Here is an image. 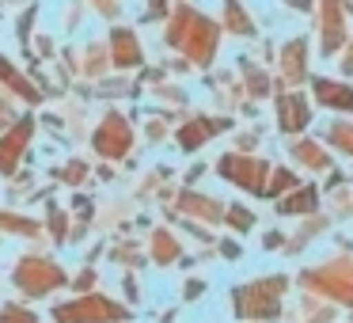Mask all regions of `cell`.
Segmentation results:
<instances>
[{
  "instance_id": "1",
  "label": "cell",
  "mask_w": 353,
  "mask_h": 323,
  "mask_svg": "<svg viewBox=\"0 0 353 323\" xmlns=\"http://www.w3.org/2000/svg\"><path fill=\"white\" fill-rule=\"evenodd\" d=\"M281 293H285V277H266L236 289V308L239 315H254V320H274L281 308Z\"/></svg>"
},
{
  "instance_id": "8",
  "label": "cell",
  "mask_w": 353,
  "mask_h": 323,
  "mask_svg": "<svg viewBox=\"0 0 353 323\" xmlns=\"http://www.w3.org/2000/svg\"><path fill=\"white\" fill-rule=\"evenodd\" d=\"M57 282H61V274L54 266H39V259H31V266H19V285H27L34 293H42L46 285H57Z\"/></svg>"
},
{
  "instance_id": "12",
  "label": "cell",
  "mask_w": 353,
  "mask_h": 323,
  "mask_svg": "<svg viewBox=\"0 0 353 323\" xmlns=\"http://www.w3.org/2000/svg\"><path fill=\"white\" fill-rule=\"evenodd\" d=\"M114 46H118V61H122V65H137V61H141V54H137V39H133V35L118 31V35H114Z\"/></svg>"
},
{
  "instance_id": "10",
  "label": "cell",
  "mask_w": 353,
  "mask_h": 323,
  "mask_svg": "<svg viewBox=\"0 0 353 323\" xmlns=\"http://www.w3.org/2000/svg\"><path fill=\"white\" fill-rule=\"evenodd\" d=\"M281 72L292 80L304 77V42H292V46L281 50Z\"/></svg>"
},
{
  "instance_id": "19",
  "label": "cell",
  "mask_w": 353,
  "mask_h": 323,
  "mask_svg": "<svg viewBox=\"0 0 353 323\" xmlns=\"http://www.w3.org/2000/svg\"><path fill=\"white\" fill-rule=\"evenodd\" d=\"M201 293V282H186V297H198Z\"/></svg>"
},
{
  "instance_id": "6",
  "label": "cell",
  "mask_w": 353,
  "mask_h": 323,
  "mask_svg": "<svg viewBox=\"0 0 353 323\" xmlns=\"http://www.w3.org/2000/svg\"><path fill=\"white\" fill-rule=\"evenodd\" d=\"M312 88H315V95H319V103H327V107H334V110L353 115V92H350L345 84H334V80L312 77Z\"/></svg>"
},
{
  "instance_id": "2",
  "label": "cell",
  "mask_w": 353,
  "mask_h": 323,
  "mask_svg": "<svg viewBox=\"0 0 353 323\" xmlns=\"http://www.w3.org/2000/svg\"><path fill=\"white\" fill-rule=\"evenodd\" d=\"M221 175L239 183V186H251V190H266V164L247 160V156H224Z\"/></svg>"
},
{
  "instance_id": "14",
  "label": "cell",
  "mask_w": 353,
  "mask_h": 323,
  "mask_svg": "<svg viewBox=\"0 0 353 323\" xmlns=\"http://www.w3.org/2000/svg\"><path fill=\"white\" fill-rule=\"evenodd\" d=\"M228 27H232V31H239V35H247V31H251V23H247V16L239 12V4H236V0H228Z\"/></svg>"
},
{
  "instance_id": "18",
  "label": "cell",
  "mask_w": 353,
  "mask_h": 323,
  "mask_svg": "<svg viewBox=\"0 0 353 323\" xmlns=\"http://www.w3.org/2000/svg\"><path fill=\"white\" fill-rule=\"evenodd\" d=\"M292 183H296V179H292L289 171H274V186H270V190H274V194H277V190H289Z\"/></svg>"
},
{
  "instance_id": "3",
  "label": "cell",
  "mask_w": 353,
  "mask_h": 323,
  "mask_svg": "<svg viewBox=\"0 0 353 323\" xmlns=\"http://www.w3.org/2000/svg\"><path fill=\"white\" fill-rule=\"evenodd\" d=\"M307 285H315V289L330 293V297H345L353 300V270L350 266H330V270H319V274H304Z\"/></svg>"
},
{
  "instance_id": "15",
  "label": "cell",
  "mask_w": 353,
  "mask_h": 323,
  "mask_svg": "<svg viewBox=\"0 0 353 323\" xmlns=\"http://www.w3.org/2000/svg\"><path fill=\"white\" fill-rule=\"evenodd\" d=\"M330 141H334L338 148H345V153H353V130L350 126H330Z\"/></svg>"
},
{
  "instance_id": "16",
  "label": "cell",
  "mask_w": 353,
  "mask_h": 323,
  "mask_svg": "<svg viewBox=\"0 0 353 323\" xmlns=\"http://www.w3.org/2000/svg\"><path fill=\"white\" fill-rule=\"evenodd\" d=\"M171 255H175V244H171V236H156V259H171Z\"/></svg>"
},
{
  "instance_id": "9",
  "label": "cell",
  "mask_w": 353,
  "mask_h": 323,
  "mask_svg": "<svg viewBox=\"0 0 353 323\" xmlns=\"http://www.w3.org/2000/svg\"><path fill=\"white\" fill-rule=\"evenodd\" d=\"M342 39V16H338V0H327V31H323V54H334Z\"/></svg>"
},
{
  "instance_id": "4",
  "label": "cell",
  "mask_w": 353,
  "mask_h": 323,
  "mask_svg": "<svg viewBox=\"0 0 353 323\" xmlns=\"http://www.w3.org/2000/svg\"><path fill=\"white\" fill-rule=\"evenodd\" d=\"M118 308L114 304H107V300H99V297H92V300H80V304H72V308H61V320L65 323H99V320H118Z\"/></svg>"
},
{
  "instance_id": "17",
  "label": "cell",
  "mask_w": 353,
  "mask_h": 323,
  "mask_svg": "<svg viewBox=\"0 0 353 323\" xmlns=\"http://www.w3.org/2000/svg\"><path fill=\"white\" fill-rule=\"evenodd\" d=\"M228 221L236 224V228H251V221H254V217L247 213V209H232V213H228Z\"/></svg>"
},
{
  "instance_id": "5",
  "label": "cell",
  "mask_w": 353,
  "mask_h": 323,
  "mask_svg": "<svg viewBox=\"0 0 353 323\" xmlns=\"http://www.w3.org/2000/svg\"><path fill=\"white\" fill-rule=\"evenodd\" d=\"M307 122H312V110H307L304 95H285L281 110H277V126H281L285 133H296V130H304Z\"/></svg>"
},
{
  "instance_id": "13",
  "label": "cell",
  "mask_w": 353,
  "mask_h": 323,
  "mask_svg": "<svg viewBox=\"0 0 353 323\" xmlns=\"http://www.w3.org/2000/svg\"><path fill=\"white\" fill-rule=\"evenodd\" d=\"M296 156L307 164V168H327V156H323L315 145H296Z\"/></svg>"
},
{
  "instance_id": "7",
  "label": "cell",
  "mask_w": 353,
  "mask_h": 323,
  "mask_svg": "<svg viewBox=\"0 0 353 323\" xmlns=\"http://www.w3.org/2000/svg\"><path fill=\"white\" fill-rule=\"evenodd\" d=\"M95 145H99V153H107V156H122L125 145H130V130H125L122 118H107V126L99 130Z\"/></svg>"
},
{
  "instance_id": "11",
  "label": "cell",
  "mask_w": 353,
  "mask_h": 323,
  "mask_svg": "<svg viewBox=\"0 0 353 323\" xmlns=\"http://www.w3.org/2000/svg\"><path fill=\"white\" fill-rule=\"evenodd\" d=\"M315 186H304V190H296L292 198L277 202V213H307V209H315Z\"/></svg>"
}]
</instances>
